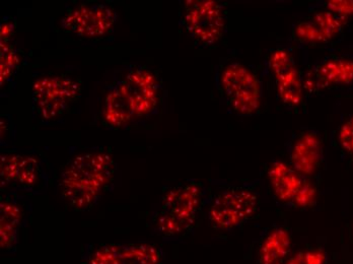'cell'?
I'll use <instances>...</instances> for the list:
<instances>
[{
	"mask_svg": "<svg viewBox=\"0 0 353 264\" xmlns=\"http://www.w3.org/2000/svg\"><path fill=\"white\" fill-rule=\"evenodd\" d=\"M121 79L135 117L145 118L156 112L161 100V85L150 68L137 66L129 70Z\"/></svg>",
	"mask_w": 353,
	"mask_h": 264,
	"instance_id": "9",
	"label": "cell"
},
{
	"mask_svg": "<svg viewBox=\"0 0 353 264\" xmlns=\"http://www.w3.org/2000/svg\"><path fill=\"white\" fill-rule=\"evenodd\" d=\"M257 205V196L252 191L229 189L213 201L210 210V224L217 230L234 229L255 214Z\"/></svg>",
	"mask_w": 353,
	"mask_h": 264,
	"instance_id": "7",
	"label": "cell"
},
{
	"mask_svg": "<svg viewBox=\"0 0 353 264\" xmlns=\"http://www.w3.org/2000/svg\"><path fill=\"white\" fill-rule=\"evenodd\" d=\"M290 239L283 231L269 236L261 249L262 264H281L288 252Z\"/></svg>",
	"mask_w": 353,
	"mask_h": 264,
	"instance_id": "13",
	"label": "cell"
},
{
	"mask_svg": "<svg viewBox=\"0 0 353 264\" xmlns=\"http://www.w3.org/2000/svg\"><path fill=\"white\" fill-rule=\"evenodd\" d=\"M23 220V208L12 196L4 197L0 203V244L1 248L16 245Z\"/></svg>",
	"mask_w": 353,
	"mask_h": 264,
	"instance_id": "12",
	"label": "cell"
},
{
	"mask_svg": "<svg viewBox=\"0 0 353 264\" xmlns=\"http://www.w3.org/2000/svg\"><path fill=\"white\" fill-rule=\"evenodd\" d=\"M115 171V162L106 152H90L75 156L60 177L62 199L73 210H90L113 183Z\"/></svg>",
	"mask_w": 353,
	"mask_h": 264,
	"instance_id": "1",
	"label": "cell"
},
{
	"mask_svg": "<svg viewBox=\"0 0 353 264\" xmlns=\"http://www.w3.org/2000/svg\"><path fill=\"white\" fill-rule=\"evenodd\" d=\"M115 10L104 3H83L70 8L61 19L62 30L79 37L94 39L109 35L115 26Z\"/></svg>",
	"mask_w": 353,
	"mask_h": 264,
	"instance_id": "5",
	"label": "cell"
},
{
	"mask_svg": "<svg viewBox=\"0 0 353 264\" xmlns=\"http://www.w3.org/2000/svg\"><path fill=\"white\" fill-rule=\"evenodd\" d=\"M134 119L137 117L123 81L118 79L108 87L105 94L101 110L103 125L111 130H122L130 125Z\"/></svg>",
	"mask_w": 353,
	"mask_h": 264,
	"instance_id": "10",
	"label": "cell"
},
{
	"mask_svg": "<svg viewBox=\"0 0 353 264\" xmlns=\"http://www.w3.org/2000/svg\"><path fill=\"white\" fill-rule=\"evenodd\" d=\"M318 263L317 255L315 253L305 252L296 255L290 264H315Z\"/></svg>",
	"mask_w": 353,
	"mask_h": 264,
	"instance_id": "16",
	"label": "cell"
},
{
	"mask_svg": "<svg viewBox=\"0 0 353 264\" xmlns=\"http://www.w3.org/2000/svg\"><path fill=\"white\" fill-rule=\"evenodd\" d=\"M219 87L236 112L250 115L259 108V83L242 64L225 66L219 77Z\"/></svg>",
	"mask_w": 353,
	"mask_h": 264,
	"instance_id": "6",
	"label": "cell"
},
{
	"mask_svg": "<svg viewBox=\"0 0 353 264\" xmlns=\"http://www.w3.org/2000/svg\"><path fill=\"white\" fill-rule=\"evenodd\" d=\"M183 25L195 41L212 46L223 37L225 28L223 6L215 1H186L183 8Z\"/></svg>",
	"mask_w": 353,
	"mask_h": 264,
	"instance_id": "4",
	"label": "cell"
},
{
	"mask_svg": "<svg viewBox=\"0 0 353 264\" xmlns=\"http://www.w3.org/2000/svg\"><path fill=\"white\" fill-rule=\"evenodd\" d=\"M41 170L35 159L19 154H4L0 159L2 185L21 189L34 187Z\"/></svg>",
	"mask_w": 353,
	"mask_h": 264,
	"instance_id": "11",
	"label": "cell"
},
{
	"mask_svg": "<svg viewBox=\"0 0 353 264\" xmlns=\"http://www.w3.org/2000/svg\"><path fill=\"white\" fill-rule=\"evenodd\" d=\"M1 54H0V65H1V85L4 81L12 77L19 68V55L18 51L10 42H1Z\"/></svg>",
	"mask_w": 353,
	"mask_h": 264,
	"instance_id": "14",
	"label": "cell"
},
{
	"mask_svg": "<svg viewBox=\"0 0 353 264\" xmlns=\"http://www.w3.org/2000/svg\"><path fill=\"white\" fill-rule=\"evenodd\" d=\"M83 264H163V253L150 244H107L88 248Z\"/></svg>",
	"mask_w": 353,
	"mask_h": 264,
	"instance_id": "8",
	"label": "cell"
},
{
	"mask_svg": "<svg viewBox=\"0 0 353 264\" xmlns=\"http://www.w3.org/2000/svg\"><path fill=\"white\" fill-rule=\"evenodd\" d=\"M203 191L196 183L176 186L165 193L152 223L161 235L176 236L195 224L201 208Z\"/></svg>",
	"mask_w": 353,
	"mask_h": 264,
	"instance_id": "2",
	"label": "cell"
},
{
	"mask_svg": "<svg viewBox=\"0 0 353 264\" xmlns=\"http://www.w3.org/2000/svg\"><path fill=\"white\" fill-rule=\"evenodd\" d=\"M14 31H16V23H14V19L8 18L2 19L1 30H0L1 42H10Z\"/></svg>",
	"mask_w": 353,
	"mask_h": 264,
	"instance_id": "15",
	"label": "cell"
},
{
	"mask_svg": "<svg viewBox=\"0 0 353 264\" xmlns=\"http://www.w3.org/2000/svg\"><path fill=\"white\" fill-rule=\"evenodd\" d=\"M34 110L43 120L63 115L79 100L81 85L68 76L44 77L33 85Z\"/></svg>",
	"mask_w": 353,
	"mask_h": 264,
	"instance_id": "3",
	"label": "cell"
}]
</instances>
